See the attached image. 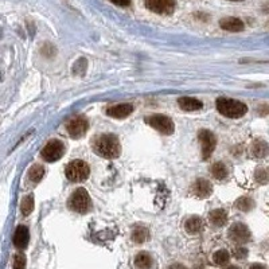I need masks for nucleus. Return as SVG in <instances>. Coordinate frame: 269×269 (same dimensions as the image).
Listing matches in <instances>:
<instances>
[{
	"label": "nucleus",
	"mask_w": 269,
	"mask_h": 269,
	"mask_svg": "<svg viewBox=\"0 0 269 269\" xmlns=\"http://www.w3.org/2000/svg\"><path fill=\"white\" fill-rule=\"evenodd\" d=\"M63 153H65V146H63V143L60 142V140H51L42 149L41 155L46 162L53 163L60 160L63 156Z\"/></svg>",
	"instance_id": "nucleus-5"
},
{
	"label": "nucleus",
	"mask_w": 269,
	"mask_h": 269,
	"mask_svg": "<svg viewBox=\"0 0 269 269\" xmlns=\"http://www.w3.org/2000/svg\"><path fill=\"white\" fill-rule=\"evenodd\" d=\"M179 107L182 108L183 111H186V112H194V111H199V109H202L203 104L197 98H194V97H182V98H179Z\"/></svg>",
	"instance_id": "nucleus-14"
},
{
	"label": "nucleus",
	"mask_w": 269,
	"mask_h": 269,
	"mask_svg": "<svg viewBox=\"0 0 269 269\" xmlns=\"http://www.w3.org/2000/svg\"><path fill=\"white\" fill-rule=\"evenodd\" d=\"M149 237V232H148L147 228H143V226H139L132 232V239L133 242L136 244H143L146 242Z\"/></svg>",
	"instance_id": "nucleus-20"
},
{
	"label": "nucleus",
	"mask_w": 269,
	"mask_h": 269,
	"mask_svg": "<svg viewBox=\"0 0 269 269\" xmlns=\"http://www.w3.org/2000/svg\"><path fill=\"white\" fill-rule=\"evenodd\" d=\"M256 180L259 183H263V184L267 183V180H268V174H267L264 168H259L256 171Z\"/></svg>",
	"instance_id": "nucleus-27"
},
{
	"label": "nucleus",
	"mask_w": 269,
	"mask_h": 269,
	"mask_svg": "<svg viewBox=\"0 0 269 269\" xmlns=\"http://www.w3.org/2000/svg\"><path fill=\"white\" fill-rule=\"evenodd\" d=\"M32 209H34V198H32V195H27L23 198L21 203V211L22 214L27 217V215H30V213L32 211Z\"/></svg>",
	"instance_id": "nucleus-23"
},
{
	"label": "nucleus",
	"mask_w": 269,
	"mask_h": 269,
	"mask_svg": "<svg viewBox=\"0 0 269 269\" xmlns=\"http://www.w3.org/2000/svg\"><path fill=\"white\" fill-rule=\"evenodd\" d=\"M113 4L116 5H121V7H125V5H128L129 3H131V0H111Z\"/></svg>",
	"instance_id": "nucleus-29"
},
{
	"label": "nucleus",
	"mask_w": 269,
	"mask_h": 269,
	"mask_svg": "<svg viewBox=\"0 0 269 269\" xmlns=\"http://www.w3.org/2000/svg\"><path fill=\"white\" fill-rule=\"evenodd\" d=\"M193 191L198 198H209L213 193V186L206 179H198L197 182L194 183Z\"/></svg>",
	"instance_id": "nucleus-11"
},
{
	"label": "nucleus",
	"mask_w": 269,
	"mask_h": 269,
	"mask_svg": "<svg viewBox=\"0 0 269 269\" xmlns=\"http://www.w3.org/2000/svg\"><path fill=\"white\" fill-rule=\"evenodd\" d=\"M146 7L159 15H170L175 10V0H146Z\"/></svg>",
	"instance_id": "nucleus-8"
},
{
	"label": "nucleus",
	"mask_w": 269,
	"mask_h": 269,
	"mask_svg": "<svg viewBox=\"0 0 269 269\" xmlns=\"http://www.w3.org/2000/svg\"><path fill=\"white\" fill-rule=\"evenodd\" d=\"M246 254H248V250L245 248H237L236 250H234V257L236 259H239L242 260L246 257Z\"/></svg>",
	"instance_id": "nucleus-28"
},
{
	"label": "nucleus",
	"mask_w": 269,
	"mask_h": 269,
	"mask_svg": "<svg viewBox=\"0 0 269 269\" xmlns=\"http://www.w3.org/2000/svg\"><path fill=\"white\" fill-rule=\"evenodd\" d=\"M168 269H186L182 264H173L168 267Z\"/></svg>",
	"instance_id": "nucleus-30"
},
{
	"label": "nucleus",
	"mask_w": 269,
	"mask_h": 269,
	"mask_svg": "<svg viewBox=\"0 0 269 269\" xmlns=\"http://www.w3.org/2000/svg\"><path fill=\"white\" fill-rule=\"evenodd\" d=\"M211 174H213L214 178L221 180V179H225L228 177V170L225 167L224 163H215L211 167Z\"/></svg>",
	"instance_id": "nucleus-22"
},
{
	"label": "nucleus",
	"mask_w": 269,
	"mask_h": 269,
	"mask_svg": "<svg viewBox=\"0 0 269 269\" xmlns=\"http://www.w3.org/2000/svg\"><path fill=\"white\" fill-rule=\"evenodd\" d=\"M250 152L253 155L254 157H264L267 156V153H268V144L263 140H260V142H254L253 146H252V149H250Z\"/></svg>",
	"instance_id": "nucleus-19"
},
{
	"label": "nucleus",
	"mask_w": 269,
	"mask_h": 269,
	"mask_svg": "<svg viewBox=\"0 0 269 269\" xmlns=\"http://www.w3.org/2000/svg\"><path fill=\"white\" fill-rule=\"evenodd\" d=\"M199 142L202 146V157L203 159H209L211 156V153L215 149L217 146V139L210 131H201L199 132Z\"/></svg>",
	"instance_id": "nucleus-9"
},
{
	"label": "nucleus",
	"mask_w": 269,
	"mask_h": 269,
	"mask_svg": "<svg viewBox=\"0 0 269 269\" xmlns=\"http://www.w3.org/2000/svg\"><path fill=\"white\" fill-rule=\"evenodd\" d=\"M135 265L139 269H149L151 265H152V259H151V256L148 253L142 252V253H139L135 257Z\"/></svg>",
	"instance_id": "nucleus-18"
},
{
	"label": "nucleus",
	"mask_w": 269,
	"mask_h": 269,
	"mask_svg": "<svg viewBox=\"0 0 269 269\" xmlns=\"http://www.w3.org/2000/svg\"><path fill=\"white\" fill-rule=\"evenodd\" d=\"M45 177V168L42 164H34L32 167L30 168V171H29V178L32 182H41L42 178Z\"/></svg>",
	"instance_id": "nucleus-21"
},
{
	"label": "nucleus",
	"mask_w": 269,
	"mask_h": 269,
	"mask_svg": "<svg viewBox=\"0 0 269 269\" xmlns=\"http://www.w3.org/2000/svg\"><path fill=\"white\" fill-rule=\"evenodd\" d=\"M146 121L148 125L155 128L157 132L163 133V135H171L174 132L173 120L164 115H153L151 117H147Z\"/></svg>",
	"instance_id": "nucleus-6"
},
{
	"label": "nucleus",
	"mask_w": 269,
	"mask_h": 269,
	"mask_svg": "<svg viewBox=\"0 0 269 269\" xmlns=\"http://www.w3.org/2000/svg\"><path fill=\"white\" fill-rule=\"evenodd\" d=\"M221 29L226 31H232V32H239V31L244 30V23L237 18H225L219 22Z\"/></svg>",
	"instance_id": "nucleus-15"
},
{
	"label": "nucleus",
	"mask_w": 269,
	"mask_h": 269,
	"mask_svg": "<svg viewBox=\"0 0 269 269\" xmlns=\"http://www.w3.org/2000/svg\"><path fill=\"white\" fill-rule=\"evenodd\" d=\"M93 149L105 159H116L121 152L120 142L115 135H101L97 137L93 143Z\"/></svg>",
	"instance_id": "nucleus-1"
},
{
	"label": "nucleus",
	"mask_w": 269,
	"mask_h": 269,
	"mask_svg": "<svg viewBox=\"0 0 269 269\" xmlns=\"http://www.w3.org/2000/svg\"><path fill=\"white\" fill-rule=\"evenodd\" d=\"M89 122L84 116H76L69 120L66 124V131L73 139H80L87 133Z\"/></svg>",
	"instance_id": "nucleus-7"
},
{
	"label": "nucleus",
	"mask_w": 269,
	"mask_h": 269,
	"mask_svg": "<svg viewBox=\"0 0 269 269\" xmlns=\"http://www.w3.org/2000/svg\"><path fill=\"white\" fill-rule=\"evenodd\" d=\"M26 268V257L25 254L18 253L14 257V269H25Z\"/></svg>",
	"instance_id": "nucleus-26"
},
{
	"label": "nucleus",
	"mask_w": 269,
	"mask_h": 269,
	"mask_svg": "<svg viewBox=\"0 0 269 269\" xmlns=\"http://www.w3.org/2000/svg\"><path fill=\"white\" fill-rule=\"evenodd\" d=\"M209 219L214 226H224L226 224V221H228V213L225 211L224 209H217V210H213L210 213Z\"/></svg>",
	"instance_id": "nucleus-16"
},
{
	"label": "nucleus",
	"mask_w": 269,
	"mask_h": 269,
	"mask_svg": "<svg viewBox=\"0 0 269 269\" xmlns=\"http://www.w3.org/2000/svg\"><path fill=\"white\" fill-rule=\"evenodd\" d=\"M184 229L186 232L190 234H198L199 232H202L203 229V221L199 217H191L186 221L184 224Z\"/></svg>",
	"instance_id": "nucleus-17"
},
{
	"label": "nucleus",
	"mask_w": 269,
	"mask_h": 269,
	"mask_svg": "<svg viewBox=\"0 0 269 269\" xmlns=\"http://www.w3.org/2000/svg\"><path fill=\"white\" fill-rule=\"evenodd\" d=\"M217 111L222 116L229 117V119H239L242 117L245 113L248 112V107L244 102L237 101L233 98H218L217 100Z\"/></svg>",
	"instance_id": "nucleus-2"
},
{
	"label": "nucleus",
	"mask_w": 269,
	"mask_h": 269,
	"mask_svg": "<svg viewBox=\"0 0 269 269\" xmlns=\"http://www.w3.org/2000/svg\"><path fill=\"white\" fill-rule=\"evenodd\" d=\"M229 236L237 244H245L250 239V232H249L248 226H245L244 224H234L230 228Z\"/></svg>",
	"instance_id": "nucleus-10"
},
{
	"label": "nucleus",
	"mask_w": 269,
	"mask_h": 269,
	"mask_svg": "<svg viewBox=\"0 0 269 269\" xmlns=\"http://www.w3.org/2000/svg\"><path fill=\"white\" fill-rule=\"evenodd\" d=\"M232 1H242V0H232Z\"/></svg>",
	"instance_id": "nucleus-33"
},
{
	"label": "nucleus",
	"mask_w": 269,
	"mask_h": 269,
	"mask_svg": "<svg viewBox=\"0 0 269 269\" xmlns=\"http://www.w3.org/2000/svg\"><path fill=\"white\" fill-rule=\"evenodd\" d=\"M69 208L73 211H77L80 214H85L90 210L91 201L85 188H78L71 194L70 201H69Z\"/></svg>",
	"instance_id": "nucleus-3"
},
{
	"label": "nucleus",
	"mask_w": 269,
	"mask_h": 269,
	"mask_svg": "<svg viewBox=\"0 0 269 269\" xmlns=\"http://www.w3.org/2000/svg\"><path fill=\"white\" fill-rule=\"evenodd\" d=\"M133 112V107L131 104H120V105H115L107 109V113L111 117L115 119H125L131 113Z\"/></svg>",
	"instance_id": "nucleus-12"
},
{
	"label": "nucleus",
	"mask_w": 269,
	"mask_h": 269,
	"mask_svg": "<svg viewBox=\"0 0 269 269\" xmlns=\"http://www.w3.org/2000/svg\"><path fill=\"white\" fill-rule=\"evenodd\" d=\"M229 253L226 252V250H224V249H221V250H218V252H215L213 256V260L214 263L217 265H225L226 263L229 261Z\"/></svg>",
	"instance_id": "nucleus-25"
},
{
	"label": "nucleus",
	"mask_w": 269,
	"mask_h": 269,
	"mask_svg": "<svg viewBox=\"0 0 269 269\" xmlns=\"http://www.w3.org/2000/svg\"><path fill=\"white\" fill-rule=\"evenodd\" d=\"M29 239H30V234H29V229L26 226H19L16 229L15 234H14V245L18 249H25L29 245Z\"/></svg>",
	"instance_id": "nucleus-13"
},
{
	"label": "nucleus",
	"mask_w": 269,
	"mask_h": 269,
	"mask_svg": "<svg viewBox=\"0 0 269 269\" xmlns=\"http://www.w3.org/2000/svg\"><path fill=\"white\" fill-rule=\"evenodd\" d=\"M66 178L71 182H82L89 178L90 168L84 160H73L66 166Z\"/></svg>",
	"instance_id": "nucleus-4"
},
{
	"label": "nucleus",
	"mask_w": 269,
	"mask_h": 269,
	"mask_svg": "<svg viewBox=\"0 0 269 269\" xmlns=\"http://www.w3.org/2000/svg\"><path fill=\"white\" fill-rule=\"evenodd\" d=\"M225 269H239V268H237V267H233V265H232V267H228V268H225Z\"/></svg>",
	"instance_id": "nucleus-32"
},
{
	"label": "nucleus",
	"mask_w": 269,
	"mask_h": 269,
	"mask_svg": "<svg viewBox=\"0 0 269 269\" xmlns=\"http://www.w3.org/2000/svg\"><path fill=\"white\" fill-rule=\"evenodd\" d=\"M250 269H265V267H263V265L256 264V265H253V267H250Z\"/></svg>",
	"instance_id": "nucleus-31"
},
{
	"label": "nucleus",
	"mask_w": 269,
	"mask_h": 269,
	"mask_svg": "<svg viewBox=\"0 0 269 269\" xmlns=\"http://www.w3.org/2000/svg\"><path fill=\"white\" fill-rule=\"evenodd\" d=\"M236 208L241 210V211H250L254 208L253 199L249 198V197H242L236 202Z\"/></svg>",
	"instance_id": "nucleus-24"
}]
</instances>
